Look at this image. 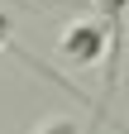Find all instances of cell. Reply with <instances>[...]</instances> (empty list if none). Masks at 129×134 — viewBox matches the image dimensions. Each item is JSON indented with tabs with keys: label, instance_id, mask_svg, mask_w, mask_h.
Returning <instances> with one entry per match:
<instances>
[{
	"label": "cell",
	"instance_id": "3957f363",
	"mask_svg": "<svg viewBox=\"0 0 129 134\" xmlns=\"http://www.w3.org/2000/svg\"><path fill=\"white\" fill-rule=\"evenodd\" d=\"M38 134H81V129H77L72 120H48V125H43Z\"/></svg>",
	"mask_w": 129,
	"mask_h": 134
},
{
	"label": "cell",
	"instance_id": "277c9868",
	"mask_svg": "<svg viewBox=\"0 0 129 134\" xmlns=\"http://www.w3.org/2000/svg\"><path fill=\"white\" fill-rule=\"evenodd\" d=\"M0 43H5V19H0Z\"/></svg>",
	"mask_w": 129,
	"mask_h": 134
},
{
	"label": "cell",
	"instance_id": "7a4b0ae2",
	"mask_svg": "<svg viewBox=\"0 0 129 134\" xmlns=\"http://www.w3.org/2000/svg\"><path fill=\"white\" fill-rule=\"evenodd\" d=\"M96 10H101V19H105V38H110V86H115V72H120V53H124V10H129V0H91Z\"/></svg>",
	"mask_w": 129,
	"mask_h": 134
},
{
	"label": "cell",
	"instance_id": "6da1fadb",
	"mask_svg": "<svg viewBox=\"0 0 129 134\" xmlns=\"http://www.w3.org/2000/svg\"><path fill=\"white\" fill-rule=\"evenodd\" d=\"M57 53L77 62V67H91V62H101L110 53V38H105V24H86V19H77L67 24V34H62V43H57Z\"/></svg>",
	"mask_w": 129,
	"mask_h": 134
}]
</instances>
